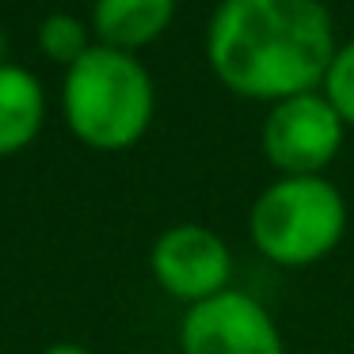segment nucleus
<instances>
[{
    "label": "nucleus",
    "mask_w": 354,
    "mask_h": 354,
    "mask_svg": "<svg viewBox=\"0 0 354 354\" xmlns=\"http://www.w3.org/2000/svg\"><path fill=\"white\" fill-rule=\"evenodd\" d=\"M335 50L320 0H221L206 27L209 69L244 100L282 103L316 92Z\"/></svg>",
    "instance_id": "1"
},
{
    "label": "nucleus",
    "mask_w": 354,
    "mask_h": 354,
    "mask_svg": "<svg viewBox=\"0 0 354 354\" xmlns=\"http://www.w3.org/2000/svg\"><path fill=\"white\" fill-rule=\"evenodd\" d=\"M153 103L156 95L145 65L122 50L92 46L65 73V122L84 145L100 153L138 145L153 122Z\"/></svg>",
    "instance_id": "2"
},
{
    "label": "nucleus",
    "mask_w": 354,
    "mask_h": 354,
    "mask_svg": "<svg viewBox=\"0 0 354 354\" xmlns=\"http://www.w3.org/2000/svg\"><path fill=\"white\" fill-rule=\"evenodd\" d=\"M252 240L270 263L308 267L346 232V202L324 176H282L255 198Z\"/></svg>",
    "instance_id": "3"
},
{
    "label": "nucleus",
    "mask_w": 354,
    "mask_h": 354,
    "mask_svg": "<svg viewBox=\"0 0 354 354\" xmlns=\"http://www.w3.org/2000/svg\"><path fill=\"white\" fill-rule=\"evenodd\" d=\"M343 126L324 95H293L270 107L263 122V153L282 176H320L343 145Z\"/></svg>",
    "instance_id": "4"
},
{
    "label": "nucleus",
    "mask_w": 354,
    "mask_h": 354,
    "mask_svg": "<svg viewBox=\"0 0 354 354\" xmlns=\"http://www.w3.org/2000/svg\"><path fill=\"white\" fill-rule=\"evenodd\" d=\"M183 354H286L270 313L240 290L191 305L179 328Z\"/></svg>",
    "instance_id": "5"
},
{
    "label": "nucleus",
    "mask_w": 354,
    "mask_h": 354,
    "mask_svg": "<svg viewBox=\"0 0 354 354\" xmlns=\"http://www.w3.org/2000/svg\"><path fill=\"white\" fill-rule=\"evenodd\" d=\"M149 263L160 290L187 305H202L225 293L232 278L229 244L206 225H171L156 236Z\"/></svg>",
    "instance_id": "6"
},
{
    "label": "nucleus",
    "mask_w": 354,
    "mask_h": 354,
    "mask_svg": "<svg viewBox=\"0 0 354 354\" xmlns=\"http://www.w3.org/2000/svg\"><path fill=\"white\" fill-rule=\"evenodd\" d=\"M171 16H176V0H95L92 8L100 46L122 50V54H133L160 39Z\"/></svg>",
    "instance_id": "7"
},
{
    "label": "nucleus",
    "mask_w": 354,
    "mask_h": 354,
    "mask_svg": "<svg viewBox=\"0 0 354 354\" xmlns=\"http://www.w3.org/2000/svg\"><path fill=\"white\" fill-rule=\"evenodd\" d=\"M46 118V92L24 65H0V156L27 149Z\"/></svg>",
    "instance_id": "8"
},
{
    "label": "nucleus",
    "mask_w": 354,
    "mask_h": 354,
    "mask_svg": "<svg viewBox=\"0 0 354 354\" xmlns=\"http://www.w3.org/2000/svg\"><path fill=\"white\" fill-rule=\"evenodd\" d=\"M39 46L50 62H62V65H77L80 57L88 54V31L77 16L69 12H54L39 24Z\"/></svg>",
    "instance_id": "9"
},
{
    "label": "nucleus",
    "mask_w": 354,
    "mask_h": 354,
    "mask_svg": "<svg viewBox=\"0 0 354 354\" xmlns=\"http://www.w3.org/2000/svg\"><path fill=\"white\" fill-rule=\"evenodd\" d=\"M324 100L335 107V115L346 126H354V39L343 42L331 57L328 77H324Z\"/></svg>",
    "instance_id": "10"
},
{
    "label": "nucleus",
    "mask_w": 354,
    "mask_h": 354,
    "mask_svg": "<svg viewBox=\"0 0 354 354\" xmlns=\"http://www.w3.org/2000/svg\"><path fill=\"white\" fill-rule=\"evenodd\" d=\"M42 354H92V351L80 346V343H54V346H46Z\"/></svg>",
    "instance_id": "11"
},
{
    "label": "nucleus",
    "mask_w": 354,
    "mask_h": 354,
    "mask_svg": "<svg viewBox=\"0 0 354 354\" xmlns=\"http://www.w3.org/2000/svg\"><path fill=\"white\" fill-rule=\"evenodd\" d=\"M4 57H8V35H4V27H0V65H8Z\"/></svg>",
    "instance_id": "12"
}]
</instances>
